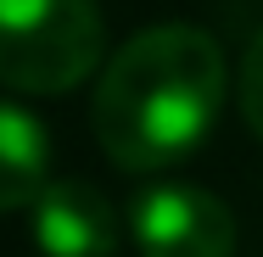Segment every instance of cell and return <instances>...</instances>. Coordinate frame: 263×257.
<instances>
[{
  "label": "cell",
  "mask_w": 263,
  "mask_h": 257,
  "mask_svg": "<svg viewBox=\"0 0 263 257\" xmlns=\"http://www.w3.org/2000/svg\"><path fill=\"white\" fill-rule=\"evenodd\" d=\"M230 90L224 51L196 23L140 28L101 67L90 129L106 162L123 173H162L196 151L218 123Z\"/></svg>",
  "instance_id": "1"
},
{
  "label": "cell",
  "mask_w": 263,
  "mask_h": 257,
  "mask_svg": "<svg viewBox=\"0 0 263 257\" xmlns=\"http://www.w3.org/2000/svg\"><path fill=\"white\" fill-rule=\"evenodd\" d=\"M106 23L96 0H0V84L67 95L101 73Z\"/></svg>",
  "instance_id": "2"
},
{
  "label": "cell",
  "mask_w": 263,
  "mask_h": 257,
  "mask_svg": "<svg viewBox=\"0 0 263 257\" xmlns=\"http://www.w3.org/2000/svg\"><path fill=\"white\" fill-rule=\"evenodd\" d=\"M129 246L140 257H235V212L191 179H162L129 207Z\"/></svg>",
  "instance_id": "3"
},
{
  "label": "cell",
  "mask_w": 263,
  "mask_h": 257,
  "mask_svg": "<svg viewBox=\"0 0 263 257\" xmlns=\"http://www.w3.org/2000/svg\"><path fill=\"white\" fill-rule=\"evenodd\" d=\"M28 235L40 257H112L123 224L90 179H51L28 207Z\"/></svg>",
  "instance_id": "4"
},
{
  "label": "cell",
  "mask_w": 263,
  "mask_h": 257,
  "mask_svg": "<svg viewBox=\"0 0 263 257\" xmlns=\"http://www.w3.org/2000/svg\"><path fill=\"white\" fill-rule=\"evenodd\" d=\"M51 185V134L45 123L17 101H0V212L34 207Z\"/></svg>",
  "instance_id": "5"
},
{
  "label": "cell",
  "mask_w": 263,
  "mask_h": 257,
  "mask_svg": "<svg viewBox=\"0 0 263 257\" xmlns=\"http://www.w3.org/2000/svg\"><path fill=\"white\" fill-rule=\"evenodd\" d=\"M235 106H241L247 134H252V140H263V28L247 39V51H241V73H235Z\"/></svg>",
  "instance_id": "6"
}]
</instances>
